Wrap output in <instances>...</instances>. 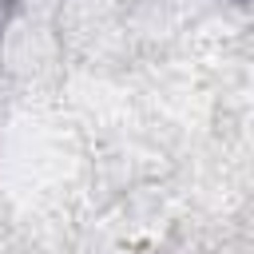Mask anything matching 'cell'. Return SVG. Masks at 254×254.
<instances>
[{
	"label": "cell",
	"instance_id": "cell-1",
	"mask_svg": "<svg viewBox=\"0 0 254 254\" xmlns=\"http://www.w3.org/2000/svg\"><path fill=\"white\" fill-rule=\"evenodd\" d=\"M12 8H16V0H0V36H4V28H8V16H12Z\"/></svg>",
	"mask_w": 254,
	"mask_h": 254
}]
</instances>
